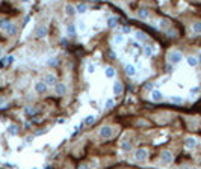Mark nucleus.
I'll use <instances>...</instances> for the list:
<instances>
[{"label": "nucleus", "instance_id": "nucleus-24", "mask_svg": "<svg viewBox=\"0 0 201 169\" xmlns=\"http://www.w3.org/2000/svg\"><path fill=\"white\" fill-rule=\"evenodd\" d=\"M192 32H194L195 35H200V33H201V21H195V23L192 24Z\"/></svg>", "mask_w": 201, "mask_h": 169}, {"label": "nucleus", "instance_id": "nucleus-32", "mask_svg": "<svg viewBox=\"0 0 201 169\" xmlns=\"http://www.w3.org/2000/svg\"><path fill=\"white\" fill-rule=\"evenodd\" d=\"M94 71H95V65H94V63H89V65H88V73L92 74Z\"/></svg>", "mask_w": 201, "mask_h": 169}, {"label": "nucleus", "instance_id": "nucleus-3", "mask_svg": "<svg viewBox=\"0 0 201 169\" xmlns=\"http://www.w3.org/2000/svg\"><path fill=\"white\" fill-rule=\"evenodd\" d=\"M148 157V151L145 148H139L135 151V160L136 162H145Z\"/></svg>", "mask_w": 201, "mask_h": 169}, {"label": "nucleus", "instance_id": "nucleus-29", "mask_svg": "<svg viewBox=\"0 0 201 169\" xmlns=\"http://www.w3.org/2000/svg\"><path fill=\"white\" fill-rule=\"evenodd\" d=\"M133 148V144H130V142H122L121 144V150L122 151H130Z\"/></svg>", "mask_w": 201, "mask_h": 169}, {"label": "nucleus", "instance_id": "nucleus-42", "mask_svg": "<svg viewBox=\"0 0 201 169\" xmlns=\"http://www.w3.org/2000/svg\"><path fill=\"white\" fill-rule=\"evenodd\" d=\"M3 103H5V100H3L2 97H0V104H3Z\"/></svg>", "mask_w": 201, "mask_h": 169}, {"label": "nucleus", "instance_id": "nucleus-25", "mask_svg": "<svg viewBox=\"0 0 201 169\" xmlns=\"http://www.w3.org/2000/svg\"><path fill=\"white\" fill-rule=\"evenodd\" d=\"M94 122H95V116H94V115H88L86 118L83 119V124H85V125H92Z\"/></svg>", "mask_w": 201, "mask_h": 169}, {"label": "nucleus", "instance_id": "nucleus-27", "mask_svg": "<svg viewBox=\"0 0 201 169\" xmlns=\"http://www.w3.org/2000/svg\"><path fill=\"white\" fill-rule=\"evenodd\" d=\"M138 17H139L141 20H147L148 18V11L147 9H139L138 11Z\"/></svg>", "mask_w": 201, "mask_h": 169}, {"label": "nucleus", "instance_id": "nucleus-21", "mask_svg": "<svg viewBox=\"0 0 201 169\" xmlns=\"http://www.w3.org/2000/svg\"><path fill=\"white\" fill-rule=\"evenodd\" d=\"M135 38H136L138 41L144 42V41H147V38H148V36H147V33H145V32H136V33H135Z\"/></svg>", "mask_w": 201, "mask_h": 169}, {"label": "nucleus", "instance_id": "nucleus-12", "mask_svg": "<svg viewBox=\"0 0 201 169\" xmlns=\"http://www.w3.org/2000/svg\"><path fill=\"white\" fill-rule=\"evenodd\" d=\"M48 86H55L58 82H56V76H53V74H47L45 76V80H44Z\"/></svg>", "mask_w": 201, "mask_h": 169}, {"label": "nucleus", "instance_id": "nucleus-20", "mask_svg": "<svg viewBox=\"0 0 201 169\" xmlns=\"http://www.w3.org/2000/svg\"><path fill=\"white\" fill-rule=\"evenodd\" d=\"M76 11H77V14H85V12L88 11V5L86 3H79V5H76Z\"/></svg>", "mask_w": 201, "mask_h": 169}, {"label": "nucleus", "instance_id": "nucleus-9", "mask_svg": "<svg viewBox=\"0 0 201 169\" xmlns=\"http://www.w3.org/2000/svg\"><path fill=\"white\" fill-rule=\"evenodd\" d=\"M47 35V27L45 26H40V27H36V30H35V36L36 38H44Z\"/></svg>", "mask_w": 201, "mask_h": 169}, {"label": "nucleus", "instance_id": "nucleus-28", "mask_svg": "<svg viewBox=\"0 0 201 169\" xmlns=\"http://www.w3.org/2000/svg\"><path fill=\"white\" fill-rule=\"evenodd\" d=\"M153 47H150V45H145L144 47V56H147V58H150V56H151L153 55Z\"/></svg>", "mask_w": 201, "mask_h": 169}, {"label": "nucleus", "instance_id": "nucleus-41", "mask_svg": "<svg viewBox=\"0 0 201 169\" xmlns=\"http://www.w3.org/2000/svg\"><path fill=\"white\" fill-rule=\"evenodd\" d=\"M3 56V47H0V58Z\"/></svg>", "mask_w": 201, "mask_h": 169}, {"label": "nucleus", "instance_id": "nucleus-38", "mask_svg": "<svg viewBox=\"0 0 201 169\" xmlns=\"http://www.w3.org/2000/svg\"><path fill=\"white\" fill-rule=\"evenodd\" d=\"M79 29H80V30H85V29H86V24H85L83 21H80V24H79Z\"/></svg>", "mask_w": 201, "mask_h": 169}, {"label": "nucleus", "instance_id": "nucleus-37", "mask_svg": "<svg viewBox=\"0 0 201 169\" xmlns=\"http://www.w3.org/2000/svg\"><path fill=\"white\" fill-rule=\"evenodd\" d=\"M44 133H45V130H38V132L35 133V137H38V136H43Z\"/></svg>", "mask_w": 201, "mask_h": 169}, {"label": "nucleus", "instance_id": "nucleus-2", "mask_svg": "<svg viewBox=\"0 0 201 169\" xmlns=\"http://www.w3.org/2000/svg\"><path fill=\"white\" fill-rule=\"evenodd\" d=\"M112 136H114V128L110 125H103L100 128V137L102 139H110Z\"/></svg>", "mask_w": 201, "mask_h": 169}, {"label": "nucleus", "instance_id": "nucleus-23", "mask_svg": "<svg viewBox=\"0 0 201 169\" xmlns=\"http://www.w3.org/2000/svg\"><path fill=\"white\" fill-rule=\"evenodd\" d=\"M38 112H40V109H36L33 106H27L26 109H24V113H26V115H36Z\"/></svg>", "mask_w": 201, "mask_h": 169}, {"label": "nucleus", "instance_id": "nucleus-39", "mask_svg": "<svg viewBox=\"0 0 201 169\" xmlns=\"http://www.w3.org/2000/svg\"><path fill=\"white\" fill-rule=\"evenodd\" d=\"M48 65H56V58H52L48 60Z\"/></svg>", "mask_w": 201, "mask_h": 169}, {"label": "nucleus", "instance_id": "nucleus-22", "mask_svg": "<svg viewBox=\"0 0 201 169\" xmlns=\"http://www.w3.org/2000/svg\"><path fill=\"white\" fill-rule=\"evenodd\" d=\"M124 42V35H122V32H120V33H117L115 36H114V44H122Z\"/></svg>", "mask_w": 201, "mask_h": 169}, {"label": "nucleus", "instance_id": "nucleus-19", "mask_svg": "<svg viewBox=\"0 0 201 169\" xmlns=\"http://www.w3.org/2000/svg\"><path fill=\"white\" fill-rule=\"evenodd\" d=\"M122 92V83L121 82H115L114 83V94L115 95H120Z\"/></svg>", "mask_w": 201, "mask_h": 169}, {"label": "nucleus", "instance_id": "nucleus-6", "mask_svg": "<svg viewBox=\"0 0 201 169\" xmlns=\"http://www.w3.org/2000/svg\"><path fill=\"white\" fill-rule=\"evenodd\" d=\"M184 147H186V148H189V150L197 148V139H195V137H192V136L186 137V139H184Z\"/></svg>", "mask_w": 201, "mask_h": 169}, {"label": "nucleus", "instance_id": "nucleus-18", "mask_svg": "<svg viewBox=\"0 0 201 169\" xmlns=\"http://www.w3.org/2000/svg\"><path fill=\"white\" fill-rule=\"evenodd\" d=\"M186 62H187V65H189V67H197V65H198V59H197L195 56H187V58H186Z\"/></svg>", "mask_w": 201, "mask_h": 169}, {"label": "nucleus", "instance_id": "nucleus-33", "mask_svg": "<svg viewBox=\"0 0 201 169\" xmlns=\"http://www.w3.org/2000/svg\"><path fill=\"white\" fill-rule=\"evenodd\" d=\"M160 27H169V21L168 20H162L160 21Z\"/></svg>", "mask_w": 201, "mask_h": 169}, {"label": "nucleus", "instance_id": "nucleus-5", "mask_svg": "<svg viewBox=\"0 0 201 169\" xmlns=\"http://www.w3.org/2000/svg\"><path fill=\"white\" fill-rule=\"evenodd\" d=\"M47 88H48V85H47L45 82H36V83H35V91H36L38 94L47 92Z\"/></svg>", "mask_w": 201, "mask_h": 169}, {"label": "nucleus", "instance_id": "nucleus-36", "mask_svg": "<svg viewBox=\"0 0 201 169\" xmlns=\"http://www.w3.org/2000/svg\"><path fill=\"white\" fill-rule=\"evenodd\" d=\"M5 59H6L5 63H12V62H14V56H6Z\"/></svg>", "mask_w": 201, "mask_h": 169}, {"label": "nucleus", "instance_id": "nucleus-17", "mask_svg": "<svg viewBox=\"0 0 201 169\" xmlns=\"http://www.w3.org/2000/svg\"><path fill=\"white\" fill-rule=\"evenodd\" d=\"M67 33H68L70 36H76V35H77L76 26H74V24H68V26H67Z\"/></svg>", "mask_w": 201, "mask_h": 169}, {"label": "nucleus", "instance_id": "nucleus-7", "mask_svg": "<svg viewBox=\"0 0 201 169\" xmlns=\"http://www.w3.org/2000/svg\"><path fill=\"white\" fill-rule=\"evenodd\" d=\"M55 91H56V94H58L59 97L65 95V92H67V86H65V83H56V85H55Z\"/></svg>", "mask_w": 201, "mask_h": 169}, {"label": "nucleus", "instance_id": "nucleus-40", "mask_svg": "<svg viewBox=\"0 0 201 169\" xmlns=\"http://www.w3.org/2000/svg\"><path fill=\"white\" fill-rule=\"evenodd\" d=\"M198 91H200V88H198V86H195V88H192V89H191V94H195V92H198Z\"/></svg>", "mask_w": 201, "mask_h": 169}, {"label": "nucleus", "instance_id": "nucleus-4", "mask_svg": "<svg viewBox=\"0 0 201 169\" xmlns=\"http://www.w3.org/2000/svg\"><path fill=\"white\" fill-rule=\"evenodd\" d=\"M160 160H162V163L169 165V163L174 160V157H172V152H171V151H163V152L160 154Z\"/></svg>", "mask_w": 201, "mask_h": 169}, {"label": "nucleus", "instance_id": "nucleus-31", "mask_svg": "<svg viewBox=\"0 0 201 169\" xmlns=\"http://www.w3.org/2000/svg\"><path fill=\"white\" fill-rule=\"evenodd\" d=\"M104 106H106V109H112L115 106V101L112 100V98H109V100H106V103H104Z\"/></svg>", "mask_w": 201, "mask_h": 169}, {"label": "nucleus", "instance_id": "nucleus-26", "mask_svg": "<svg viewBox=\"0 0 201 169\" xmlns=\"http://www.w3.org/2000/svg\"><path fill=\"white\" fill-rule=\"evenodd\" d=\"M9 24H11V21H9L8 18H0V29H3V30H6Z\"/></svg>", "mask_w": 201, "mask_h": 169}, {"label": "nucleus", "instance_id": "nucleus-15", "mask_svg": "<svg viewBox=\"0 0 201 169\" xmlns=\"http://www.w3.org/2000/svg\"><path fill=\"white\" fill-rule=\"evenodd\" d=\"M17 32H18V27H17V26L15 24H9L8 26V29H6V33L9 35V36H14V35H17Z\"/></svg>", "mask_w": 201, "mask_h": 169}, {"label": "nucleus", "instance_id": "nucleus-16", "mask_svg": "<svg viewBox=\"0 0 201 169\" xmlns=\"http://www.w3.org/2000/svg\"><path fill=\"white\" fill-rule=\"evenodd\" d=\"M104 76L107 77V79L115 77V68H114V67H106V68H104Z\"/></svg>", "mask_w": 201, "mask_h": 169}, {"label": "nucleus", "instance_id": "nucleus-14", "mask_svg": "<svg viewBox=\"0 0 201 169\" xmlns=\"http://www.w3.org/2000/svg\"><path fill=\"white\" fill-rule=\"evenodd\" d=\"M118 18L117 17H109L107 18V27H110V29H115L117 26H118Z\"/></svg>", "mask_w": 201, "mask_h": 169}, {"label": "nucleus", "instance_id": "nucleus-43", "mask_svg": "<svg viewBox=\"0 0 201 169\" xmlns=\"http://www.w3.org/2000/svg\"><path fill=\"white\" fill-rule=\"evenodd\" d=\"M21 2H24V3H27V2H29V0H21Z\"/></svg>", "mask_w": 201, "mask_h": 169}, {"label": "nucleus", "instance_id": "nucleus-10", "mask_svg": "<svg viewBox=\"0 0 201 169\" xmlns=\"http://www.w3.org/2000/svg\"><path fill=\"white\" fill-rule=\"evenodd\" d=\"M65 14L68 15V17H74L77 14V11H76V6H73V5H65Z\"/></svg>", "mask_w": 201, "mask_h": 169}, {"label": "nucleus", "instance_id": "nucleus-34", "mask_svg": "<svg viewBox=\"0 0 201 169\" xmlns=\"http://www.w3.org/2000/svg\"><path fill=\"white\" fill-rule=\"evenodd\" d=\"M154 86H156V83H147V85H145V89H147V91H153Z\"/></svg>", "mask_w": 201, "mask_h": 169}, {"label": "nucleus", "instance_id": "nucleus-1", "mask_svg": "<svg viewBox=\"0 0 201 169\" xmlns=\"http://www.w3.org/2000/svg\"><path fill=\"white\" fill-rule=\"evenodd\" d=\"M182 59H183V55H182V51H179V50H171L169 53H168V60H169V63H172V65L180 63Z\"/></svg>", "mask_w": 201, "mask_h": 169}, {"label": "nucleus", "instance_id": "nucleus-13", "mask_svg": "<svg viewBox=\"0 0 201 169\" xmlns=\"http://www.w3.org/2000/svg\"><path fill=\"white\" fill-rule=\"evenodd\" d=\"M18 132H20V127H18L17 124H11V125L8 127V133H9L11 136H15V134H18Z\"/></svg>", "mask_w": 201, "mask_h": 169}, {"label": "nucleus", "instance_id": "nucleus-11", "mask_svg": "<svg viewBox=\"0 0 201 169\" xmlns=\"http://www.w3.org/2000/svg\"><path fill=\"white\" fill-rule=\"evenodd\" d=\"M162 98H163V94L160 92L159 89H153L151 91V100L153 101H160Z\"/></svg>", "mask_w": 201, "mask_h": 169}, {"label": "nucleus", "instance_id": "nucleus-30", "mask_svg": "<svg viewBox=\"0 0 201 169\" xmlns=\"http://www.w3.org/2000/svg\"><path fill=\"white\" fill-rule=\"evenodd\" d=\"M171 101L174 103V104H182V103H183V98H182V97H175V95H172V97H171Z\"/></svg>", "mask_w": 201, "mask_h": 169}, {"label": "nucleus", "instance_id": "nucleus-8", "mask_svg": "<svg viewBox=\"0 0 201 169\" xmlns=\"http://www.w3.org/2000/svg\"><path fill=\"white\" fill-rule=\"evenodd\" d=\"M124 71H125V74H127L129 77H135V76H136V67H135V65H132V63L125 65Z\"/></svg>", "mask_w": 201, "mask_h": 169}, {"label": "nucleus", "instance_id": "nucleus-35", "mask_svg": "<svg viewBox=\"0 0 201 169\" xmlns=\"http://www.w3.org/2000/svg\"><path fill=\"white\" fill-rule=\"evenodd\" d=\"M121 32H122V33H130V32H132V29L129 27V26H124V27L121 29Z\"/></svg>", "mask_w": 201, "mask_h": 169}]
</instances>
